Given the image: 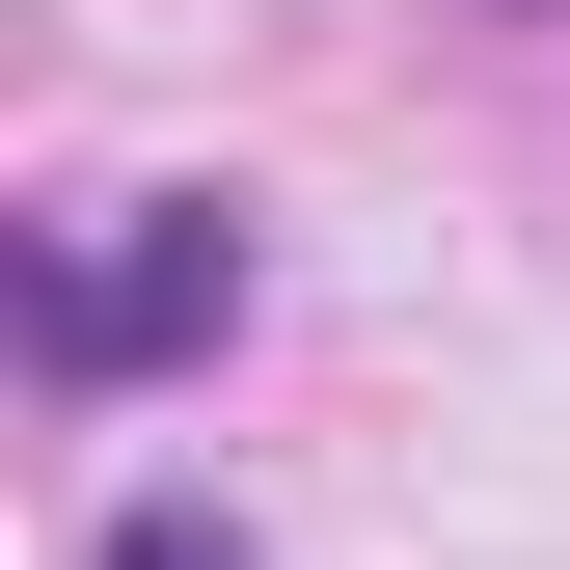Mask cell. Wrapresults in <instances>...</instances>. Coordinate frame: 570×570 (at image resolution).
Listing matches in <instances>:
<instances>
[{
    "mask_svg": "<svg viewBox=\"0 0 570 570\" xmlns=\"http://www.w3.org/2000/svg\"><path fill=\"white\" fill-rule=\"evenodd\" d=\"M218 326H245V218L218 190H109V218L28 245V353L55 381H164V353H218Z\"/></svg>",
    "mask_w": 570,
    "mask_h": 570,
    "instance_id": "6da1fadb",
    "label": "cell"
},
{
    "mask_svg": "<svg viewBox=\"0 0 570 570\" xmlns=\"http://www.w3.org/2000/svg\"><path fill=\"white\" fill-rule=\"evenodd\" d=\"M109 570H245V517H190V489H136V517H109Z\"/></svg>",
    "mask_w": 570,
    "mask_h": 570,
    "instance_id": "7a4b0ae2",
    "label": "cell"
}]
</instances>
